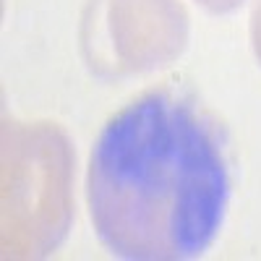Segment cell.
Here are the masks:
<instances>
[{
	"instance_id": "obj_1",
	"label": "cell",
	"mask_w": 261,
	"mask_h": 261,
	"mask_svg": "<svg viewBox=\"0 0 261 261\" xmlns=\"http://www.w3.org/2000/svg\"><path fill=\"white\" fill-rule=\"evenodd\" d=\"M227 199L230 165L217 123L180 92L151 89L128 102L92 149L86 201L115 256L180 261L204 253Z\"/></svg>"
},
{
	"instance_id": "obj_2",
	"label": "cell",
	"mask_w": 261,
	"mask_h": 261,
	"mask_svg": "<svg viewBox=\"0 0 261 261\" xmlns=\"http://www.w3.org/2000/svg\"><path fill=\"white\" fill-rule=\"evenodd\" d=\"M73 160V144L58 123L6 118L0 146V248L6 258H45L68 235Z\"/></svg>"
},
{
	"instance_id": "obj_3",
	"label": "cell",
	"mask_w": 261,
	"mask_h": 261,
	"mask_svg": "<svg viewBox=\"0 0 261 261\" xmlns=\"http://www.w3.org/2000/svg\"><path fill=\"white\" fill-rule=\"evenodd\" d=\"M188 34L183 0H86L79 39L97 76L123 79L180 58Z\"/></svg>"
},
{
	"instance_id": "obj_4",
	"label": "cell",
	"mask_w": 261,
	"mask_h": 261,
	"mask_svg": "<svg viewBox=\"0 0 261 261\" xmlns=\"http://www.w3.org/2000/svg\"><path fill=\"white\" fill-rule=\"evenodd\" d=\"M251 45L261 63V0L253 6V13H251Z\"/></svg>"
},
{
	"instance_id": "obj_5",
	"label": "cell",
	"mask_w": 261,
	"mask_h": 261,
	"mask_svg": "<svg viewBox=\"0 0 261 261\" xmlns=\"http://www.w3.org/2000/svg\"><path fill=\"white\" fill-rule=\"evenodd\" d=\"M199 3L209 11V13H230L235 11L243 0H199Z\"/></svg>"
}]
</instances>
